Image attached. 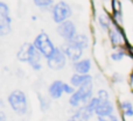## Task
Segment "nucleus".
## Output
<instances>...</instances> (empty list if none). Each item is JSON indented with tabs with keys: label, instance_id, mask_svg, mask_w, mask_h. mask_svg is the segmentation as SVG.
<instances>
[{
	"label": "nucleus",
	"instance_id": "1",
	"mask_svg": "<svg viewBox=\"0 0 133 121\" xmlns=\"http://www.w3.org/2000/svg\"><path fill=\"white\" fill-rule=\"evenodd\" d=\"M16 57L21 62H27V63H29V65L32 66L35 71L41 70L42 55H41V53L35 48L33 43L25 42V43L20 47V49H19L18 54H16Z\"/></svg>",
	"mask_w": 133,
	"mask_h": 121
},
{
	"label": "nucleus",
	"instance_id": "2",
	"mask_svg": "<svg viewBox=\"0 0 133 121\" xmlns=\"http://www.w3.org/2000/svg\"><path fill=\"white\" fill-rule=\"evenodd\" d=\"M8 104L11 108L19 115H23L27 113L28 110V103H27V97H26L25 92L21 90H14L9 93L8 98Z\"/></svg>",
	"mask_w": 133,
	"mask_h": 121
},
{
	"label": "nucleus",
	"instance_id": "3",
	"mask_svg": "<svg viewBox=\"0 0 133 121\" xmlns=\"http://www.w3.org/2000/svg\"><path fill=\"white\" fill-rule=\"evenodd\" d=\"M34 47L37 49V50L41 53L42 56H44L46 58H48L51 54L55 50V47H54L51 40L49 39V36L46 34V33H40L34 40Z\"/></svg>",
	"mask_w": 133,
	"mask_h": 121
},
{
	"label": "nucleus",
	"instance_id": "4",
	"mask_svg": "<svg viewBox=\"0 0 133 121\" xmlns=\"http://www.w3.org/2000/svg\"><path fill=\"white\" fill-rule=\"evenodd\" d=\"M51 13H53L54 22L61 25L62 22H65L69 20V18L72 14V11H71V7L65 1H58L57 4L54 5Z\"/></svg>",
	"mask_w": 133,
	"mask_h": 121
},
{
	"label": "nucleus",
	"instance_id": "5",
	"mask_svg": "<svg viewBox=\"0 0 133 121\" xmlns=\"http://www.w3.org/2000/svg\"><path fill=\"white\" fill-rule=\"evenodd\" d=\"M66 64V56L65 54L63 53L62 49L60 48H55L54 53L47 58V65H48L49 69L51 70H62Z\"/></svg>",
	"mask_w": 133,
	"mask_h": 121
},
{
	"label": "nucleus",
	"instance_id": "6",
	"mask_svg": "<svg viewBox=\"0 0 133 121\" xmlns=\"http://www.w3.org/2000/svg\"><path fill=\"white\" fill-rule=\"evenodd\" d=\"M57 33H58V35H60L61 37H63L66 42L71 41V40L77 35V30H76L75 23L70 20L58 25L57 26Z\"/></svg>",
	"mask_w": 133,
	"mask_h": 121
},
{
	"label": "nucleus",
	"instance_id": "7",
	"mask_svg": "<svg viewBox=\"0 0 133 121\" xmlns=\"http://www.w3.org/2000/svg\"><path fill=\"white\" fill-rule=\"evenodd\" d=\"M76 92H77V94L79 96L81 100H82V105H87L94 98L92 97V94H94V83H92V80H89L85 84H83L82 86H79L76 90Z\"/></svg>",
	"mask_w": 133,
	"mask_h": 121
},
{
	"label": "nucleus",
	"instance_id": "8",
	"mask_svg": "<svg viewBox=\"0 0 133 121\" xmlns=\"http://www.w3.org/2000/svg\"><path fill=\"white\" fill-rule=\"evenodd\" d=\"M62 50H63V53L65 54L66 57L70 61H72L74 63L79 61V58L82 57V55H83V49L78 48V47L74 46V44H71V43H68V42L63 46Z\"/></svg>",
	"mask_w": 133,
	"mask_h": 121
},
{
	"label": "nucleus",
	"instance_id": "9",
	"mask_svg": "<svg viewBox=\"0 0 133 121\" xmlns=\"http://www.w3.org/2000/svg\"><path fill=\"white\" fill-rule=\"evenodd\" d=\"M63 84L62 80H54L48 87V93L53 99H60L62 94L64 93L63 91Z\"/></svg>",
	"mask_w": 133,
	"mask_h": 121
},
{
	"label": "nucleus",
	"instance_id": "10",
	"mask_svg": "<svg viewBox=\"0 0 133 121\" xmlns=\"http://www.w3.org/2000/svg\"><path fill=\"white\" fill-rule=\"evenodd\" d=\"M101 101V100H99ZM113 104L110 100H105V101H101L96 110V115L97 117H106V115H111L113 114Z\"/></svg>",
	"mask_w": 133,
	"mask_h": 121
},
{
	"label": "nucleus",
	"instance_id": "11",
	"mask_svg": "<svg viewBox=\"0 0 133 121\" xmlns=\"http://www.w3.org/2000/svg\"><path fill=\"white\" fill-rule=\"evenodd\" d=\"M74 70L76 73L79 75H89V71L91 70V61L90 60H82L74 63Z\"/></svg>",
	"mask_w": 133,
	"mask_h": 121
},
{
	"label": "nucleus",
	"instance_id": "12",
	"mask_svg": "<svg viewBox=\"0 0 133 121\" xmlns=\"http://www.w3.org/2000/svg\"><path fill=\"white\" fill-rule=\"evenodd\" d=\"M89 80H92V76L90 75H79V73H74L70 78V85L74 87H79L83 84H85Z\"/></svg>",
	"mask_w": 133,
	"mask_h": 121
},
{
	"label": "nucleus",
	"instance_id": "13",
	"mask_svg": "<svg viewBox=\"0 0 133 121\" xmlns=\"http://www.w3.org/2000/svg\"><path fill=\"white\" fill-rule=\"evenodd\" d=\"M11 22L12 19L9 15H0V35L5 36L11 33Z\"/></svg>",
	"mask_w": 133,
	"mask_h": 121
},
{
	"label": "nucleus",
	"instance_id": "14",
	"mask_svg": "<svg viewBox=\"0 0 133 121\" xmlns=\"http://www.w3.org/2000/svg\"><path fill=\"white\" fill-rule=\"evenodd\" d=\"M111 8H112V13H113V18L112 20L117 21L118 20H123V7H122V2L119 0H111ZM119 23V22H118Z\"/></svg>",
	"mask_w": 133,
	"mask_h": 121
},
{
	"label": "nucleus",
	"instance_id": "15",
	"mask_svg": "<svg viewBox=\"0 0 133 121\" xmlns=\"http://www.w3.org/2000/svg\"><path fill=\"white\" fill-rule=\"evenodd\" d=\"M68 43L74 44V46L78 47V48H81V49H85L89 46V39H88L84 34H77L71 41H69Z\"/></svg>",
	"mask_w": 133,
	"mask_h": 121
},
{
	"label": "nucleus",
	"instance_id": "16",
	"mask_svg": "<svg viewBox=\"0 0 133 121\" xmlns=\"http://www.w3.org/2000/svg\"><path fill=\"white\" fill-rule=\"evenodd\" d=\"M98 21H99V25H101V27L103 28V29L109 30L111 28L112 20H111V18L108 15V13H104V14H102V15H99Z\"/></svg>",
	"mask_w": 133,
	"mask_h": 121
},
{
	"label": "nucleus",
	"instance_id": "17",
	"mask_svg": "<svg viewBox=\"0 0 133 121\" xmlns=\"http://www.w3.org/2000/svg\"><path fill=\"white\" fill-rule=\"evenodd\" d=\"M120 110L123 111L125 117H133V106L130 101H123L120 104Z\"/></svg>",
	"mask_w": 133,
	"mask_h": 121
},
{
	"label": "nucleus",
	"instance_id": "18",
	"mask_svg": "<svg viewBox=\"0 0 133 121\" xmlns=\"http://www.w3.org/2000/svg\"><path fill=\"white\" fill-rule=\"evenodd\" d=\"M34 4L41 9H53L54 7V0H33Z\"/></svg>",
	"mask_w": 133,
	"mask_h": 121
},
{
	"label": "nucleus",
	"instance_id": "19",
	"mask_svg": "<svg viewBox=\"0 0 133 121\" xmlns=\"http://www.w3.org/2000/svg\"><path fill=\"white\" fill-rule=\"evenodd\" d=\"M99 103H101L99 99L97 98V97H94V98H92L85 106H87V108L92 113V114H96V110H97V107H98Z\"/></svg>",
	"mask_w": 133,
	"mask_h": 121
},
{
	"label": "nucleus",
	"instance_id": "20",
	"mask_svg": "<svg viewBox=\"0 0 133 121\" xmlns=\"http://www.w3.org/2000/svg\"><path fill=\"white\" fill-rule=\"evenodd\" d=\"M97 98L99 99L101 101H105V100H110V97H109V93L106 90H99L97 92Z\"/></svg>",
	"mask_w": 133,
	"mask_h": 121
},
{
	"label": "nucleus",
	"instance_id": "21",
	"mask_svg": "<svg viewBox=\"0 0 133 121\" xmlns=\"http://www.w3.org/2000/svg\"><path fill=\"white\" fill-rule=\"evenodd\" d=\"M39 99H40V105H41V110H42V111H47V110L49 108V106H50V103H49V100H47V98L42 97L41 94H39Z\"/></svg>",
	"mask_w": 133,
	"mask_h": 121
},
{
	"label": "nucleus",
	"instance_id": "22",
	"mask_svg": "<svg viewBox=\"0 0 133 121\" xmlns=\"http://www.w3.org/2000/svg\"><path fill=\"white\" fill-rule=\"evenodd\" d=\"M125 56V51L124 50H118V51H115V53L111 55V58L116 62H119L123 60V57Z\"/></svg>",
	"mask_w": 133,
	"mask_h": 121
},
{
	"label": "nucleus",
	"instance_id": "23",
	"mask_svg": "<svg viewBox=\"0 0 133 121\" xmlns=\"http://www.w3.org/2000/svg\"><path fill=\"white\" fill-rule=\"evenodd\" d=\"M63 91H64V93L65 94H74L75 93V87L72 86V85H69V84H66V83H64L63 84Z\"/></svg>",
	"mask_w": 133,
	"mask_h": 121
},
{
	"label": "nucleus",
	"instance_id": "24",
	"mask_svg": "<svg viewBox=\"0 0 133 121\" xmlns=\"http://www.w3.org/2000/svg\"><path fill=\"white\" fill-rule=\"evenodd\" d=\"M0 15H9V8L4 1L0 2Z\"/></svg>",
	"mask_w": 133,
	"mask_h": 121
},
{
	"label": "nucleus",
	"instance_id": "25",
	"mask_svg": "<svg viewBox=\"0 0 133 121\" xmlns=\"http://www.w3.org/2000/svg\"><path fill=\"white\" fill-rule=\"evenodd\" d=\"M97 118H98V121H119L118 118L113 114L106 115V117H97Z\"/></svg>",
	"mask_w": 133,
	"mask_h": 121
},
{
	"label": "nucleus",
	"instance_id": "26",
	"mask_svg": "<svg viewBox=\"0 0 133 121\" xmlns=\"http://www.w3.org/2000/svg\"><path fill=\"white\" fill-rule=\"evenodd\" d=\"M129 84H130V89H131V92L133 93V70H132V72L130 73V80H129Z\"/></svg>",
	"mask_w": 133,
	"mask_h": 121
},
{
	"label": "nucleus",
	"instance_id": "27",
	"mask_svg": "<svg viewBox=\"0 0 133 121\" xmlns=\"http://www.w3.org/2000/svg\"><path fill=\"white\" fill-rule=\"evenodd\" d=\"M127 48V54H129V56L133 60V46H129L126 47Z\"/></svg>",
	"mask_w": 133,
	"mask_h": 121
},
{
	"label": "nucleus",
	"instance_id": "28",
	"mask_svg": "<svg viewBox=\"0 0 133 121\" xmlns=\"http://www.w3.org/2000/svg\"><path fill=\"white\" fill-rule=\"evenodd\" d=\"M0 121H6V117H5L4 112H0Z\"/></svg>",
	"mask_w": 133,
	"mask_h": 121
},
{
	"label": "nucleus",
	"instance_id": "29",
	"mask_svg": "<svg viewBox=\"0 0 133 121\" xmlns=\"http://www.w3.org/2000/svg\"><path fill=\"white\" fill-rule=\"evenodd\" d=\"M68 121H79V120H76V119H74V118H70Z\"/></svg>",
	"mask_w": 133,
	"mask_h": 121
}]
</instances>
